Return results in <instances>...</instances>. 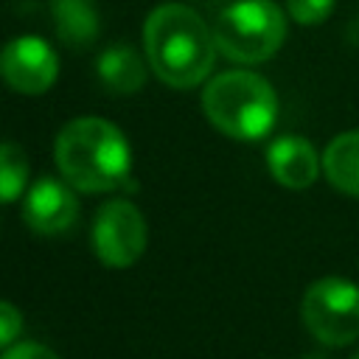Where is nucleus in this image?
Masks as SVG:
<instances>
[{"label": "nucleus", "mask_w": 359, "mask_h": 359, "mask_svg": "<svg viewBox=\"0 0 359 359\" xmlns=\"http://www.w3.org/2000/svg\"><path fill=\"white\" fill-rule=\"evenodd\" d=\"M143 48L157 79L177 90L202 84L219 50L208 22L182 3H163L146 17Z\"/></svg>", "instance_id": "f257e3e1"}, {"label": "nucleus", "mask_w": 359, "mask_h": 359, "mask_svg": "<svg viewBox=\"0 0 359 359\" xmlns=\"http://www.w3.org/2000/svg\"><path fill=\"white\" fill-rule=\"evenodd\" d=\"M59 174L67 185L104 194L132 180V149L126 135L107 118L84 115L67 121L53 143Z\"/></svg>", "instance_id": "f03ea898"}, {"label": "nucleus", "mask_w": 359, "mask_h": 359, "mask_svg": "<svg viewBox=\"0 0 359 359\" xmlns=\"http://www.w3.org/2000/svg\"><path fill=\"white\" fill-rule=\"evenodd\" d=\"M202 109L222 135L261 140L278 121V95L272 84L252 70H224L205 84Z\"/></svg>", "instance_id": "7ed1b4c3"}, {"label": "nucleus", "mask_w": 359, "mask_h": 359, "mask_svg": "<svg viewBox=\"0 0 359 359\" xmlns=\"http://www.w3.org/2000/svg\"><path fill=\"white\" fill-rule=\"evenodd\" d=\"M216 48L230 62L258 65L272 59L286 39V17L272 0H236L213 28Z\"/></svg>", "instance_id": "20e7f679"}, {"label": "nucleus", "mask_w": 359, "mask_h": 359, "mask_svg": "<svg viewBox=\"0 0 359 359\" xmlns=\"http://www.w3.org/2000/svg\"><path fill=\"white\" fill-rule=\"evenodd\" d=\"M306 331L325 348H342L359 339V286L339 275L309 283L300 300Z\"/></svg>", "instance_id": "39448f33"}, {"label": "nucleus", "mask_w": 359, "mask_h": 359, "mask_svg": "<svg viewBox=\"0 0 359 359\" xmlns=\"http://www.w3.org/2000/svg\"><path fill=\"white\" fill-rule=\"evenodd\" d=\"M90 238H93V250L104 266L126 269L143 255L149 230H146V219L135 202L112 199L95 210Z\"/></svg>", "instance_id": "423d86ee"}, {"label": "nucleus", "mask_w": 359, "mask_h": 359, "mask_svg": "<svg viewBox=\"0 0 359 359\" xmlns=\"http://www.w3.org/2000/svg\"><path fill=\"white\" fill-rule=\"evenodd\" d=\"M59 76L56 50L34 34L8 39L0 48V79L22 95H39L53 87Z\"/></svg>", "instance_id": "0eeeda50"}, {"label": "nucleus", "mask_w": 359, "mask_h": 359, "mask_svg": "<svg viewBox=\"0 0 359 359\" xmlns=\"http://www.w3.org/2000/svg\"><path fill=\"white\" fill-rule=\"evenodd\" d=\"M70 188L73 185L56 177H42L28 185L22 196V222L42 236H56L73 227L79 216V199Z\"/></svg>", "instance_id": "6e6552de"}, {"label": "nucleus", "mask_w": 359, "mask_h": 359, "mask_svg": "<svg viewBox=\"0 0 359 359\" xmlns=\"http://www.w3.org/2000/svg\"><path fill=\"white\" fill-rule=\"evenodd\" d=\"M266 168L283 188L303 191L317 182L323 154H317V149L300 135H280L266 149Z\"/></svg>", "instance_id": "1a4fd4ad"}, {"label": "nucleus", "mask_w": 359, "mask_h": 359, "mask_svg": "<svg viewBox=\"0 0 359 359\" xmlns=\"http://www.w3.org/2000/svg\"><path fill=\"white\" fill-rule=\"evenodd\" d=\"M323 174L339 194L359 199V129L339 132L325 146Z\"/></svg>", "instance_id": "9d476101"}, {"label": "nucleus", "mask_w": 359, "mask_h": 359, "mask_svg": "<svg viewBox=\"0 0 359 359\" xmlns=\"http://www.w3.org/2000/svg\"><path fill=\"white\" fill-rule=\"evenodd\" d=\"M98 76L112 93L129 95L146 84V65L126 42H121L98 56Z\"/></svg>", "instance_id": "9b49d317"}, {"label": "nucleus", "mask_w": 359, "mask_h": 359, "mask_svg": "<svg viewBox=\"0 0 359 359\" xmlns=\"http://www.w3.org/2000/svg\"><path fill=\"white\" fill-rule=\"evenodd\" d=\"M53 22L65 45L81 48L98 36V14L87 0H53Z\"/></svg>", "instance_id": "f8f14e48"}, {"label": "nucleus", "mask_w": 359, "mask_h": 359, "mask_svg": "<svg viewBox=\"0 0 359 359\" xmlns=\"http://www.w3.org/2000/svg\"><path fill=\"white\" fill-rule=\"evenodd\" d=\"M28 191V160L17 143H0V205L17 202Z\"/></svg>", "instance_id": "ddd939ff"}, {"label": "nucleus", "mask_w": 359, "mask_h": 359, "mask_svg": "<svg viewBox=\"0 0 359 359\" xmlns=\"http://www.w3.org/2000/svg\"><path fill=\"white\" fill-rule=\"evenodd\" d=\"M337 0H286V8L300 25H320L331 17Z\"/></svg>", "instance_id": "4468645a"}, {"label": "nucleus", "mask_w": 359, "mask_h": 359, "mask_svg": "<svg viewBox=\"0 0 359 359\" xmlns=\"http://www.w3.org/2000/svg\"><path fill=\"white\" fill-rule=\"evenodd\" d=\"M22 334V311L11 300H0V351L11 348Z\"/></svg>", "instance_id": "2eb2a0df"}, {"label": "nucleus", "mask_w": 359, "mask_h": 359, "mask_svg": "<svg viewBox=\"0 0 359 359\" xmlns=\"http://www.w3.org/2000/svg\"><path fill=\"white\" fill-rule=\"evenodd\" d=\"M0 359H59L42 342H14L11 348L0 351Z\"/></svg>", "instance_id": "dca6fc26"}, {"label": "nucleus", "mask_w": 359, "mask_h": 359, "mask_svg": "<svg viewBox=\"0 0 359 359\" xmlns=\"http://www.w3.org/2000/svg\"><path fill=\"white\" fill-rule=\"evenodd\" d=\"M306 359H323V356H306Z\"/></svg>", "instance_id": "f3484780"}, {"label": "nucleus", "mask_w": 359, "mask_h": 359, "mask_svg": "<svg viewBox=\"0 0 359 359\" xmlns=\"http://www.w3.org/2000/svg\"><path fill=\"white\" fill-rule=\"evenodd\" d=\"M353 359H359V351H356V353H353Z\"/></svg>", "instance_id": "a211bd4d"}]
</instances>
